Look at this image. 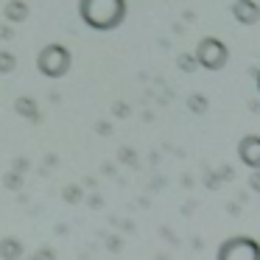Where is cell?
Returning <instances> with one entry per match:
<instances>
[{"label": "cell", "mask_w": 260, "mask_h": 260, "mask_svg": "<svg viewBox=\"0 0 260 260\" xmlns=\"http://www.w3.org/2000/svg\"><path fill=\"white\" fill-rule=\"evenodd\" d=\"M98 135H104V137L112 135V126H109V123H98Z\"/></svg>", "instance_id": "23"}, {"label": "cell", "mask_w": 260, "mask_h": 260, "mask_svg": "<svg viewBox=\"0 0 260 260\" xmlns=\"http://www.w3.org/2000/svg\"><path fill=\"white\" fill-rule=\"evenodd\" d=\"M215 260H260V241L252 235H232L221 241Z\"/></svg>", "instance_id": "4"}, {"label": "cell", "mask_w": 260, "mask_h": 260, "mask_svg": "<svg viewBox=\"0 0 260 260\" xmlns=\"http://www.w3.org/2000/svg\"><path fill=\"white\" fill-rule=\"evenodd\" d=\"M118 162L129 165V168H137L140 157H137V151H135V148H120V151H118Z\"/></svg>", "instance_id": "12"}, {"label": "cell", "mask_w": 260, "mask_h": 260, "mask_svg": "<svg viewBox=\"0 0 260 260\" xmlns=\"http://www.w3.org/2000/svg\"><path fill=\"white\" fill-rule=\"evenodd\" d=\"M31 260H56V252H53L51 246H40L34 254H31Z\"/></svg>", "instance_id": "16"}, {"label": "cell", "mask_w": 260, "mask_h": 260, "mask_svg": "<svg viewBox=\"0 0 260 260\" xmlns=\"http://www.w3.org/2000/svg\"><path fill=\"white\" fill-rule=\"evenodd\" d=\"M232 17H235L238 25H246V28L257 25L260 23V6H257V0H232Z\"/></svg>", "instance_id": "6"}, {"label": "cell", "mask_w": 260, "mask_h": 260, "mask_svg": "<svg viewBox=\"0 0 260 260\" xmlns=\"http://www.w3.org/2000/svg\"><path fill=\"white\" fill-rule=\"evenodd\" d=\"M112 115H115V118H129L132 107H129V104H123V101H115L112 104Z\"/></svg>", "instance_id": "17"}, {"label": "cell", "mask_w": 260, "mask_h": 260, "mask_svg": "<svg viewBox=\"0 0 260 260\" xmlns=\"http://www.w3.org/2000/svg\"><path fill=\"white\" fill-rule=\"evenodd\" d=\"M14 68H17V59H14V53L0 51V73H12Z\"/></svg>", "instance_id": "14"}, {"label": "cell", "mask_w": 260, "mask_h": 260, "mask_svg": "<svg viewBox=\"0 0 260 260\" xmlns=\"http://www.w3.org/2000/svg\"><path fill=\"white\" fill-rule=\"evenodd\" d=\"M3 14H6L9 23H23V20L28 17V3H25V0H9Z\"/></svg>", "instance_id": "8"}, {"label": "cell", "mask_w": 260, "mask_h": 260, "mask_svg": "<svg viewBox=\"0 0 260 260\" xmlns=\"http://www.w3.org/2000/svg\"><path fill=\"white\" fill-rule=\"evenodd\" d=\"M187 109H190L193 115H207L210 98L202 95V92H193V95H187Z\"/></svg>", "instance_id": "10"}, {"label": "cell", "mask_w": 260, "mask_h": 260, "mask_svg": "<svg viewBox=\"0 0 260 260\" xmlns=\"http://www.w3.org/2000/svg\"><path fill=\"white\" fill-rule=\"evenodd\" d=\"M176 68L182 70V73H196L199 70V64H196V59H193V53H179V56H176Z\"/></svg>", "instance_id": "11"}, {"label": "cell", "mask_w": 260, "mask_h": 260, "mask_svg": "<svg viewBox=\"0 0 260 260\" xmlns=\"http://www.w3.org/2000/svg\"><path fill=\"white\" fill-rule=\"evenodd\" d=\"M70 64H73L70 51L64 45H59V42L45 45L40 51V56H37V68H40V73L45 76V79H62L70 70Z\"/></svg>", "instance_id": "3"}, {"label": "cell", "mask_w": 260, "mask_h": 260, "mask_svg": "<svg viewBox=\"0 0 260 260\" xmlns=\"http://www.w3.org/2000/svg\"><path fill=\"white\" fill-rule=\"evenodd\" d=\"M193 59H196V64L202 70L215 73V70L226 68V62H230V48H226V42L218 40V37H202V40L196 42Z\"/></svg>", "instance_id": "2"}, {"label": "cell", "mask_w": 260, "mask_h": 260, "mask_svg": "<svg viewBox=\"0 0 260 260\" xmlns=\"http://www.w3.org/2000/svg\"><path fill=\"white\" fill-rule=\"evenodd\" d=\"M79 14L90 28L115 31L126 20V0H79Z\"/></svg>", "instance_id": "1"}, {"label": "cell", "mask_w": 260, "mask_h": 260, "mask_svg": "<svg viewBox=\"0 0 260 260\" xmlns=\"http://www.w3.org/2000/svg\"><path fill=\"white\" fill-rule=\"evenodd\" d=\"M14 112H17L20 118H28L31 123H40V120H42L40 109H37V101H34V98H25V95L14 101Z\"/></svg>", "instance_id": "7"}, {"label": "cell", "mask_w": 260, "mask_h": 260, "mask_svg": "<svg viewBox=\"0 0 260 260\" xmlns=\"http://www.w3.org/2000/svg\"><path fill=\"white\" fill-rule=\"evenodd\" d=\"M226 213H232V215H238V213H241V204H235V202H230V204H226Z\"/></svg>", "instance_id": "24"}, {"label": "cell", "mask_w": 260, "mask_h": 260, "mask_svg": "<svg viewBox=\"0 0 260 260\" xmlns=\"http://www.w3.org/2000/svg\"><path fill=\"white\" fill-rule=\"evenodd\" d=\"M107 249H109V252H120V249H123V238H120V235H109L107 238Z\"/></svg>", "instance_id": "19"}, {"label": "cell", "mask_w": 260, "mask_h": 260, "mask_svg": "<svg viewBox=\"0 0 260 260\" xmlns=\"http://www.w3.org/2000/svg\"><path fill=\"white\" fill-rule=\"evenodd\" d=\"M62 199H64V202H70V204H79L81 199H84V190H81L79 185H68V187H64V193H62Z\"/></svg>", "instance_id": "13"}, {"label": "cell", "mask_w": 260, "mask_h": 260, "mask_svg": "<svg viewBox=\"0 0 260 260\" xmlns=\"http://www.w3.org/2000/svg\"><path fill=\"white\" fill-rule=\"evenodd\" d=\"M238 159L249 171H260V135H243L238 140Z\"/></svg>", "instance_id": "5"}, {"label": "cell", "mask_w": 260, "mask_h": 260, "mask_svg": "<svg viewBox=\"0 0 260 260\" xmlns=\"http://www.w3.org/2000/svg\"><path fill=\"white\" fill-rule=\"evenodd\" d=\"M215 176H218V182H232L235 179V168H232V165H221V168L215 171Z\"/></svg>", "instance_id": "18"}, {"label": "cell", "mask_w": 260, "mask_h": 260, "mask_svg": "<svg viewBox=\"0 0 260 260\" xmlns=\"http://www.w3.org/2000/svg\"><path fill=\"white\" fill-rule=\"evenodd\" d=\"M12 37H14L12 25H0V40H12Z\"/></svg>", "instance_id": "22"}, {"label": "cell", "mask_w": 260, "mask_h": 260, "mask_svg": "<svg viewBox=\"0 0 260 260\" xmlns=\"http://www.w3.org/2000/svg\"><path fill=\"white\" fill-rule=\"evenodd\" d=\"M204 185H207V190H218V187H221V182H218V176H215V171H207V176H204Z\"/></svg>", "instance_id": "20"}, {"label": "cell", "mask_w": 260, "mask_h": 260, "mask_svg": "<svg viewBox=\"0 0 260 260\" xmlns=\"http://www.w3.org/2000/svg\"><path fill=\"white\" fill-rule=\"evenodd\" d=\"M249 190L260 193V171H249Z\"/></svg>", "instance_id": "21"}, {"label": "cell", "mask_w": 260, "mask_h": 260, "mask_svg": "<svg viewBox=\"0 0 260 260\" xmlns=\"http://www.w3.org/2000/svg\"><path fill=\"white\" fill-rule=\"evenodd\" d=\"M185 23H196V14H193V12H185Z\"/></svg>", "instance_id": "25"}, {"label": "cell", "mask_w": 260, "mask_h": 260, "mask_svg": "<svg viewBox=\"0 0 260 260\" xmlns=\"http://www.w3.org/2000/svg\"><path fill=\"white\" fill-rule=\"evenodd\" d=\"M257 92H260V70H257Z\"/></svg>", "instance_id": "26"}, {"label": "cell", "mask_w": 260, "mask_h": 260, "mask_svg": "<svg viewBox=\"0 0 260 260\" xmlns=\"http://www.w3.org/2000/svg\"><path fill=\"white\" fill-rule=\"evenodd\" d=\"M23 257V243L17 238H0V260H20Z\"/></svg>", "instance_id": "9"}, {"label": "cell", "mask_w": 260, "mask_h": 260, "mask_svg": "<svg viewBox=\"0 0 260 260\" xmlns=\"http://www.w3.org/2000/svg\"><path fill=\"white\" fill-rule=\"evenodd\" d=\"M3 185H6L9 190H20V187H23V176H20L17 171H9V174L3 176Z\"/></svg>", "instance_id": "15"}]
</instances>
